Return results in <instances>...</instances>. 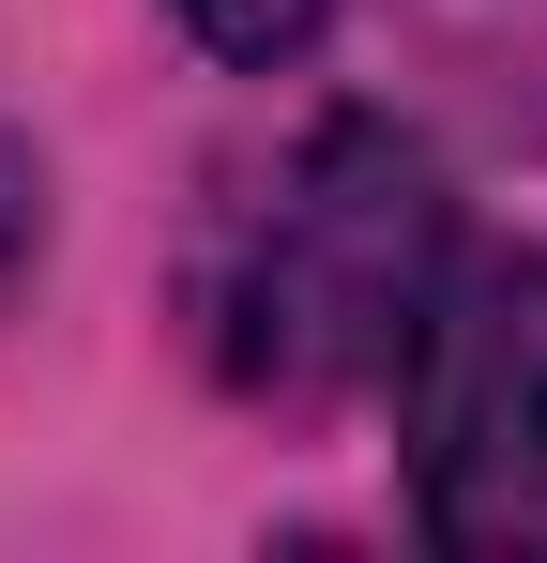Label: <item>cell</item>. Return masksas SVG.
<instances>
[{
	"mask_svg": "<svg viewBox=\"0 0 547 563\" xmlns=\"http://www.w3.org/2000/svg\"><path fill=\"white\" fill-rule=\"evenodd\" d=\"M442 260H456V198H442V168H426V137L320 122V137L228 213V244H213V275H198L213 380H244V396L395 380Z\"/></svg>",
	"mask_w": 547,
	"mask_h": 563,
	"instance_id": "1",
	"label": "cell"
},
{
	"mask_svg": "<svg viewBox=\"0 0 547 563\" xmlns=\"http://www.w3.org/2000/svg\"><path fill=\"white\" fill-rule=\"evenodd\" d=\"M411 503L442 549H547V244L442 260L411 320Z\"/></svg>",
	"mask_w": 547,
	"mask_h": 563,
	"instance_id": "2",
	"label": "cell"
},
{
	"mask_svg": "<svg viewBox=\"0 0 547 563\" xmlns=\"http://www.w3.org/2000/svg\"><path fill=\"white\" fill-rule=\"evenodd\" d=\"M182 15H198V46H228V62H289L335 0H182Z\"/></svg>",
	"mask_w": 547,
	"mask_h": 563,
	"instance_id": "3",
	"label": "cell"
},
{
	"mask_svg": "<svg viewBox=\"0 0 547 563\" xmlns=\"http://www.w3.org/2000/svg\"><path fill=\"white\" fill-rule=\"evenodd\" d=\"M31 260H46V168L0 137V305H15V275H31Z\"/></svg>",
	"mask_w": 547,
	"mask_h": 563,
	"instance_id": "4",
	"label": "cell"
}]
</instances>
